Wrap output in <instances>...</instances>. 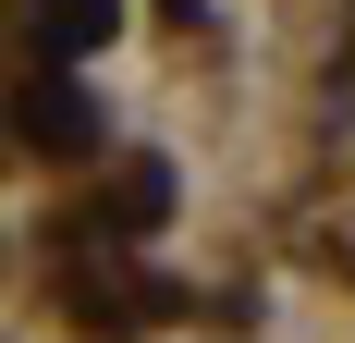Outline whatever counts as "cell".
<instances>
[{
  "mask_svg": "<svg viewBox=\"0 0 355 343\" xmlns=\"http://www.w3.org/2000/svg\"><path fill=\"white\" fill-rule=\"evenodd\" d=\"M37 25L62 37V49H86V37H110V0H37Z\"/></svg>",
  "mask_w": 355,
  "mask_h": 343,
  "instance_id": "2",
  "label": "cell"
},
{
  "mask_svg": "<svg viewBox=\"0 0 355 343\" xmlns=\"http://www.w3.org/2000/svg\"><path fill=\"white\" fill-rule=\"evenodd\" d=\"M86 135H98L86 99H73L62 74H37V86H25V147H86Z\"/></svg>",
  "mask_w": 355,
  "mask_h": 343,
  "instance_id": "1",
  "label": "cell"
}]
</instances>
